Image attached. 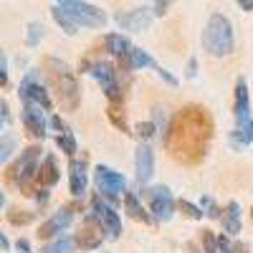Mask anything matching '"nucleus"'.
Here are the masks:
<instances>
[{
  "label": "nucleus",
  "instance_id": "38",
  "mask_svg": "<svg viewBox=\"0 0 253 253\" xmlns=\"http://www.w3.org/2000/svg\"><path fill=\"white\" fill-rule=\"evenodd\" d=\"M48 198H51V195H48V190H43V187H41V190H38V195H36V200H38L41 205H46Z\"/></svg>",
  "mask_w": 253,
  "mask_h": 253
},
{
  "label": "nucleus",
  "instance_id": "2",
  "mask_svg": "<svg viewBox=\"0 0 253 253\" xmlns=\"http://www.w3.org/2000/svg\"><path fill=\"white\" fill-rule=\"evenodd\" d=\"M46 76H48V86L56 91V99L61 104L63 112H76L81 104V86L69 69L66 61L61 58H46Z\"/></svg>",
  "mask_w": 253,
  "mask_h": 253
},
{
  "label": "nucleus",
  "instance_id": "28",
  "mask_svg": "<svg viewBox=\"0 0 253 253\" xmlns=\"http://www.w3.org/2000/svg\"><path fill=\"white\" fill-rule=\"evenodd\" d=\"M200 241H203L205 253H218V238L213 236V230H203V233H200Z\"/></svg>",
  "mask_w": 253,
  "mask_h": 253
},
{
  "label": "nucleus",
  "instance_id": "43",
  "mask_svg": "<svg viewBox=\"0 0 253 253\" xmlns=\"http://www.w3.org/2000/svg\"><path fill=\"white\" fill-rule=\"evenodd\" d=\"M0 248H3V251H8V248H10V243H8V238H5L3 233H0Z\"/></svg>",
  "mask_w": 253,
  "mask_h": 253
},
{
  "label": "nucleus",
  "instance_id": "12",
  "mask_svg": "<svg viewBox=\"0 0 253 253\" xmlns=\"http://www.w3.org/2000/svg\"><path fill=\"white\" fill-rule=\"evenodd\" d=\"M104 238H107V230L101 228V223L96 220V215H86V220H84L79 236H76V246H81L84 251H94L104 243Z\"/></svg>",
  "mask_w": 253,
  "mask_h": 253
},
{
  "label": "nucleus",
  "instance_id": "44",
  "mask_svg": "<svg viewBox=\"0 0 253 253\" xmlns=\"http://www.w3.org/2000/svg\"><path fill=\"white\" fill-rule=\"evenodd\" d=\"M3 205H5V193L0 190V210H3Z\"/></svg>",
  "mask_w": 253,
  "mask_h": 253
},
{
  "label": "nucleus",
  "instance_id": "36",
  "mask_svg": "<svg viewBox=\"0 0 253 253\" xmlns=\"http://www.w3.org/2000/svg\"><path fill=\"white\" fill-rule=\"evenodd\" d=\"M15 251H18V253H31V243H28L26 238H18V241H15Z\"/></svg>",
  "mask_w": 253,
  "mask_h": 253
},
{
  "label": "nucleus",
  "instance_id": "37",
  "mask_svg": "<svg viewBox=\"0 0 253 253\" xmlns=\"http://www.w3.org/2000/svg\"><path fill=\"white\" fill-rule=\"evenodd\" d=\"M51 126H53V129H58V134L69 129V126H66V124L61 122V117H51Z\"/></svg>",
  "mask_w": 253,
  "mask_h": 253
},
{
  "label": "nucleus",
  "instance_id": "46",
  "mask_svg": "<svg viewBox=\"0 0 253 253\" xmlns=\"http://www.w3.org/2000/svg\"><path fill=\"white\" fill-rule=\"evenodd\" d=\"M0 129H3V126H0Z\"/></svg>",
  "mask_w": 253,
  "mask_h": 253
},
{
  "label": "nucleus",
  "instance_id": "31",
  "mask_svg": "<svg viewBox=\"0 0 253 253\" xmlns=\"http://www.w3.org/2000/svg\"><path fill=\"white\" fill-rule=\"evenodd\" d=\"M203 210L210 215V218H220V208H218V203L213 200V198H203Z\"/></svg>",
  "mask_w": 253,
  "mask_h": 253
},
{
  "label": "nucleus",
  "instance_id": "11",
  "mask_svg": "<svg viewBox=\"0 0 253 253\" xmlns=\"http://www.w3.org/2000/svg\"><path fill=\"white\" fill-rule=\"evenodd\" d=\"M74 223V208H69V205H63V208H58L56 213L38 228V238H58V236H63V230H66L69 225Z\"/></svg>",
  "mask_w": 253,
  "mask_h": 253
},
{
  "label": "nucleus",
  "instance_id": "10",
  "mask_svg": "<svg viewBox=\"0 0 253 253\" xmlns=\"http://www.w3.org/2000/svg\"><path fill=\"white\" fill-rule=\"evenodd\" d=\"M94 180H96L99 193L107 195V198H112V200H114L119 193H124V190H126V177L119 175L117 170H112V167H107V165H99V167H96Z\"/></svg>",
  "mask_w": 253,
  "mask_h": 253
},
{
  "label": "nucleus",
  "instance_id": "35",
  "mask_svg": "<svg viewBox=\"0 0 253 253\" xmlns=\"http://www.w3.org/2000/svg\"><path fill=\"white\" fill-rule=\"evenodd\" d=\"M8 119H10V114H8V104L0 99V126L3 124H8Z\"/></svg>",
  "mask_w": 253,
  "mask_h": 253
},
{
  "label": "nucleus",
  "instance_id": "1",
  "mask_svg": "<svg viewBox=\"0 0 253 253\" xmlns=\"http://www.w3.org/2000/svg\"><path fill=\"white\" fill-rule=\"evenodd\" d=\"M213 139V117L203 107H182L165 132V147L180 165H198L205 160Z\"/></svg>",
  "mask_w": 253,
  "mask_h": 253
},
{
  "label": "nucleus",
  "instance_id": "4",
  "mask_svg": "<svg viewBox=\"0 0 253 253\" xmlns=\"http://www.w3.org/2000/svg\"><path fill=\"white\" fill-rule=\"evenodd\" d=\"M63 13L71 18V23L79 26H86V28H104L107 26V13L101 8L91 5V3H81V0H63V3H56Z\"/></svg>",
  "mask_w": 253,
  "mask_h": 253
},
{
  "label": "nucleus",
  "instance_id": "7",
  "mask_svg": "<svg viewBox=\"0 0 253 253\" xmlns=\"http://www.w3.org/2000/svg\"><path fill=\"white\" fill-rule=\"evenodd\" d=\"M18 96H20V101H23V104H36V107H41L43 112H48V109L53 107V101H51V96H48L46 86L38 81L36 71H33V74H28L23 81H20V86H18Z\"/></svg>",
  "mask_w": 253,
  "mask_h": 253
},
{
  "label": "nucleus",
  "instance_id": "16",
  "mask_svg": "<svg viewBox=\"0 0 253 253\" xmlns=\"http://www.w3.org/2000/svg\"><path fill=\"white\" fill-rule=\"evenodd\" d=\"M117 23L126 31H147L152 23L150 8H137L132 13H122V15H117Z\"/></svg>",
  "mask_w": 253,
  "mask_h": 253
},
{
  "label": "nucleus",
  "instance_id": "8",
  "mask_svg": "<svg viewBox=\"0 0 253 253\" xmlns=\"http://www.w3.org/2000/svg\"><path fill=\"white\" fill-rule=\"evenodd\" d=\"M147 200H150V210L155 213L157 220H170L175 215V198L170 193V187L165 185H155L147 190Z\"/></svg>",
  "mask_w": 253,
  "mask_h": 253
},
{
  "label": "nucleus",
  "instance_id": "17",
  "mask_svg": "<svg viewBox=\"0 0 253 253\" xmlns=\"http://www.w3.org/2000/svg\"><path fill=\"white\" fill-rule=\"evenodd\" d=\"M58 180H61L58 162H56V157H53V155H46V157H43V162H41V167H38V177H36V182H38L41 187H43V190H48V187H53Z\"/></svg>",
  "mask_w": 253,
  "mask_h": 253
},
{
  "label": "nucleus",
  "instance_id": "39",
  "mask_svg": "<svg viewBox=\"0 0 253 253\" xmlns=\"http://www.w3.org/2000/svg\"><path fill=\"white\" fill-rule=\"evenodd\" d=\"M167 8H170V3H155V13H157V15H165Z\"/></svg>",
  "mask_w": 253,
  "mask_h": 253
},
{
  "label": "nucleus",
  "instance_id": "26",
  "mask_svg": "<svg viewBox=\"0 0 253 253\" xmlns=\"http://www.w3.org/2000/svg\"><path fill=\"white\" fill-rule=\"evenodd\" d=\"M107 114H109V119H112V124H114V126H119L122 132L129 134V126H126V119L122 117V109H119V107H114V104H112V107L107 109Z\"/></svg>",
  "mask_w": 253,
  "mask_h": 253
},
{
  "label": "nucleus",
  "instance_id": "13",
  "mask_svg": "<svg viewBox=\"0 0 253 253\" xmlns=\"http://www.w3.org/2000/svg\"><path fill=\"white\" fill-rule=\"evenodd\" d=\"M20 119H23V126L26 132L36 139H43L46 137V117H43V109L36 107V104H23V112H20Z\"/></svg>",
  "mask_w": 253,
  "mask_h": 253
},
{
  "label": "nucleus",
  "instance_id": "18",
  "mask_svg": "<svg viewBox=\"0 0 253 253\" xmlns=\"http://www.w3.org/2000/svg\"><path fill=\"white\" fill-rule=\"evenodd\" d=\"M248 112H251V96L246 79H238L236 84V122L238 126H248Z\"/></svg>",
  "mask_w": 253,
  "mask_h": 253
},
{
  "label": "nucleus",
  "instance_id": "34",
  "mask_svg": "<svg viewBox=\"0 0 253 253\" xmlns=\"http://www.w3.org/2000/svg\"><path fill=\"white\" fill-rule=\"evenodd\" d=\"M218 253H233V241H230L228 236L218 238Z\"/></svg>",
  "mask_w": 253,
  "mask_h": 253
},
{
  "label": "nucleus",
  "instance_id": "21",
  "mask_svg": "<svg viewBox=\"0 0 253 253\" xmlns=\"http://www.w3.org/2000/svg\"><path fill=\"white\" fill-rule=\"evenodd\" d=\"M76 251V238L74 236H58L48 246L41 248V253H74Z\"/></svg>",
  "mask_w": 253,
  "mask_h": 253
},
{
  "label": "nucleus",
  "instance_id": "22",
  "mask_svg": "<svg viewBox=\"0 0 253 253\" xmlns=\"http://www.w3.org/2000/svg\"><path fill=\"white\" fill-rule=\"evenodd\" d=\"M223 223H225V233H241V205L236 200L228 203Z\"/></svg>",
  "mask_w": 253,
  "mask_h": 253
},
{
  "label": "nucleus",
  "instance_id": "45",
  "mask_svg": "<svg viewBox=\"0 0 253 253\" xmlns=\"http://www.w3.org/2000/svg\"><path fill=\"white\" fill-rule=\"evenodd\" d=\"M248 129H251V139H253V119L248 122Z\"/></svg>",
  "mask_w": 253,
  "mask_h": 253
},
{
  "label": "nucleus",
  "instance_id": "6",
  "mask_svg": "<svg viewBox=\"0 0 253 253\" xmlns=\"http://www.w3.org/2000/svg\"><path fill=\"white\" fill-rule=\"evenodd\" d=\"M84 69H86L99 84H101V89L104 94L109 96V101L114 104V107H119L124 94H122V86H119V81H117V74H114V66L107 61H96V63H84Z\"/></svg>",
  "mask_w": 253,
  "mask_h": 253
},
{
  "label": "nucleus",
  "instance_id": "33",
  "mask_svg": "<svg viewBox=\"0 0 253 253\" xmlns=\"http://www.w3.org/2000/svg\"><path fill=\"white\" fill-rule=\"evenodd\" d=\"M137 134H139L142 139H152V137H155V124H152V122H139V124H137Z\"/></svg>",
  "mask_w": 253,
  "mask_h": 253
},
{
  "label": "nucleus",
  "instance_id": "3",
  "mask_svg": "<svg viewBox=\"0 0 253 253\" xmlns=\"http://www.w3.org/2000/svg\"><path fill=\"white\" fill-rule=\"evenodd\" d=\"M203 46L213 56H228L233 51V26H230V20L225 15L220 13L210 15L205 33H203Z\"/></svg>",
  "mask_w": 253,
  "mask_h": 253
},
{
  "label": "nucleus",
  "instance_id": "32",
  "mask_svg": "<svg viewBox=\"0 0 253 253\" xmlns=\"http://www.w3.org/2000/svg\"><path fill=\"white\" fill-rule=\"evenodd\" d=\"M8 86V56L5 51H0V89Z\"/></svg>",
  "mask_w": 253,
  "mask_h": 253
},
{
  "label": "nucleus",
  "instance_id": "14",
  "mask_svg": "<svg viewBox=\"0 0 253 253\" xmlns=\"http://www.w3.org/2000/svg\"><path fill=\"white\" fill-rule=\"evenodd\" d=\"M134 167H137V182L139 185H147L152 180L155 175V152H152V147L142 142L137 147V155H134Z\"/></svg>",
  "mask_w": 253,
  "mask_h": 253
},
{
  "label": "nucleus",
  "instance_id": "27",
  "mask_svg": "<svg viewBox=\"0 0 253 253\" xmlns=\"http://www.w3.org/2000/svg\"><path fill=\"white\" fill-rule=\"evenodd\" d=\"M13 150H15V137H13V134H8V137L0 139V165H3V162L13 155Z\"/></svg>",
  "mask_w": 253,
  "mask_h": 253
},
{
  "label": "nucleus",
  "instance_id": "23",
  "mask_svg": "<svg viewBox=\"0 0 253 253\" xmlns=\"http://www.w3.org/2000/svg\"><path fill=\"white\" fill-rule=\"evenodd\" d=\"M56 144L61 147V152H66L69 157H74V155H76V139H74V132H71V129L61 132V134L56 137Z\"/></svg>",
  "mask_w": 253,
  "mask_h": 253
},
{
  "label": "nucleus",
  "instance_id": "29",
  "mask_svg": "<svg viewBox=\"0 0 253 253\" xmlns=\"http://www.w3.org/2000/svg\"><path fill=\"white\" fill-rule=\"evenodd\" d=\"M177 205H180V210H182V213H185L187 218H193V220H200V218L205 215V213H203V210H200L198 205H193V203H187V200H180Z\"/></svg>",
  "mask_w": 253,
  "mask_h": 253
},
{
  "label": "nucleus",
  "instance_id": "40",
  "mask_svg": "<svg viewBox=\"0 0 253 253\" xmlns=\"http://www.w3.org/2000/svg\"><path fill=\"white\" fill-rule=\"evenodd\" d=\"M233 253H248V246L246 243H233Z\"/></svg>",
  "mask_w": 253,
  "mask_h": 253
},
{
  "label": "nucleus",
  "instance_id": "19",
  "mask_svg": "<svg viewBox=\"0 0 253 253\" xmlns=\"http://www.w3.org/2000/svg\"><path fill=\"white\" fill-rule=\"evenodd\" d=\"M107 51L117 58H126L132 53V41L126 36H119V33H109L107 36Z\"/></svg>",
  "mask_w": 253,
  "mask_h": 253
},
{
  "label": "nucleus",
  "instance_id": "42",
  "mask_svg": "<svg viewBox=\"0 0 253 253\" xmlns=\"http://www.w3.org/2000/svg\"><path fill=\"white\" fill-rule=\"evenodd\" d=\"M243 10H253V0H241V3H238Z\"/></svg>",
  "mask_w": 253,
  "mask_h": 253
},
{
  "label": "nucleus",
  "instance_id": "5",
  "mask_svg": "<svg viewBox=\"0 0 253 253\" xmlns=\"http://www.w3.org/2000/svg\"><path fill=\"white\" fill-rule=\"evenodd\" d=\"M41 152H43V150H41L38 144L26 147V150L20 152L18 162L13 165V170H10V180L23 187V193L31 190V182L38 177V167H41V162H43V160H41Z\"/></svg>",
  "mask_w": 253,
  "mask_h": 253
},
{
  "label": "nucleus",
  "instance_id": "24",
  "mask_svg": "<svg viewBox=\"0 0 253 253\" xmlns=\"http://www.w3.org/2000/svg\"><path fill=\"white\" fill-rule=\"evenodd\" d=\"M51 13H53V20H56V23H58L63 31H66L69 36H74V33H76V26L71 23V18H69L66 13H63L58 5H53V8H51Z\"/></svg>",
  "mask_w": 253,
  "mask_h": 253
},
{
  "label": "nucleus",
  "instance_id": "20",
  "mask_svg": "<svg viewBox=\"0 0 253 253\" xmlns=\"http://www.w3.org/2000/svg\"><path fill=\"white\" fill-rule=\"evenodd\" d=\"M124 205H126V213H129L134 220H139V223H152L155 218L147 213V210L142 208V203H139V198L134 195V193H129L126 190V198H124Z\"/></svg>",
  "mask_w": 253,
  "mask_h": 253
},
{
  "label": "nucleus",
  "instance_id": "15",
  "mask_svg": "<svg viewBox=\"0 0 253 253\" xmlns=\"http://www.w3.org/2000/svg\"><path fill=\"white\" fill-rule=\"evenodd\" d=\"M89 185V172H86V160H71L69 165V190L74 198H81L86 193Z\"/></svg>",
  "mask_w": 253,
  "mask_h": 253
},
{
  "label": "nucleus",
  "instance_id": "25",
  "mask_svg": "<svg viewBox=\"0 0 253 253\" xmlns=\"http://www.w3.org/2000/svg\"><path fill=\"white\" fill-rule=\"evenodd\" d=\"M33 218H36V213H28V210H18V208H13L10 213H8V220H10L13 225H28Z\"/></svg>",
  "mask_w": 253,
  "mask_h": 253
},
{
  "label": "nucleus",
  "instance_id": "41",
  "mask_svg": "<svg viewBox=\"0 0 253 253\" xmlns=\"http://www.w3.org/2000/svg\"><path fill=\"white\" fill-rule=\"evenodd\" d=\"M195 69H198V61L193 58V61H190V66H187V76H195Z\"/></svg>",
  "mask_w": 253,
  "mask_h": 253
},
{
  "label": "nucleus",
  "instance_id": "30",
  "mask_svg": "<svg viewBox=\"0 0 253 253\" xmlns=\"http://www.w3.org/2000/svg\"><path fill=\"white\" fill-rule=\"evenodd\" d=\"M41 38H43V26H41V23H31L28 26V36H26V43L28 46H36Z\"/></svg>",
  "mask_w": 253,
  "mask_h": 253
},
{
  "label": "nucleus",
  "instance_id": "9",
  "mask_svg": "<svg viewBox=\"0 0 253 253\" xmlns=\"http://www.w3.org/2000/svg\"><path fill=\"white\" fill-rule=\"evenodd\" d=\"M91 213L96 215V220L101 223L104 230H107L109 238H119L122 236V218H119V213H117L112 205H107V203L101 200V195H94L91 198Z\"/></svg>",
  "mask_w": 253,
  "mask_h": 253
}]
</instances>
